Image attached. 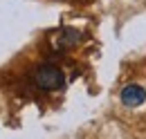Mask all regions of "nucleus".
<instances>
[{
  "mask_svg": "<svg viewBox=\"0 0 146 139\" xmlns=\"http://www.w3.org/2000/svg\"><path fill=\"white\" fill-rule=\"evenodd\" d=\"M63 70L54 65V63H43L38 65L34 72H32V83L38 87V90H45V92H52V90H58L63 87Z\"/></svg>",
  "mask_w": 146,
  "mask_h": 139,
  "instance_id": "f257e3e1",
  "label": "nucleus"
},
{
  "mask_svg": "<svg viewBox=\"0 0 146 139\" xmlns=\"http://www.w3.org/2000/svg\"><path fill=\"white\" fill-rule=\"evenodd\" d=\"M146 99V90L142 85H126L124 90H121V101H124V105H128V108H135V105L144 103Z\"/></svg>",
  "mask_w": 146,
  "mask_h": 139,
  "instance_id": "f03ea898",
  "label": "nucleus"
},
{
  "mask_svg": "<svg viewBox=\"0 0 146 139\" xmlns=\"http://www.w3.org/2000/svg\"><path fill=\"white\" fill-rule=\"evenodd\" d=\"M79 40V32H74V29H63L61 34H58V40H56V47H70Z\"/></svg>",
  "mask_w": 146,
  "mask_h": 139,
  "instance_id": "7ed1b4c3",
  "label": "nucleus"
}]
</instances>
